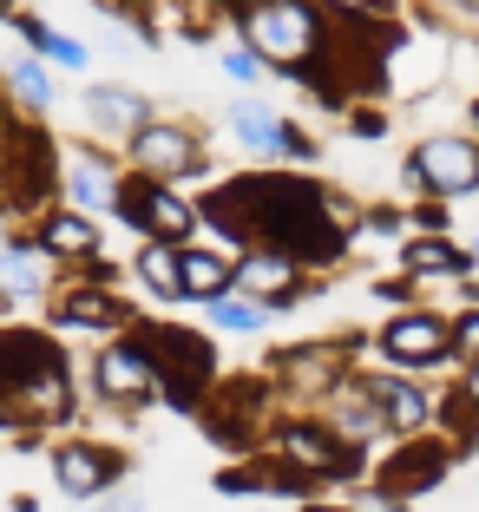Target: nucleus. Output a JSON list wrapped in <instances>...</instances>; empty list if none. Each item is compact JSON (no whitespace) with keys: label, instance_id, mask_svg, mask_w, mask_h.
<instances>
[{"label":"nucleus","instance_id":"1","mask_svg":"<svg viewBox=\"0 0 479 512\" xmlns=\"http://www.w3.org/2000/svg\"><path fill=\"white\" fill-rule=\"evenodd\" d=\"M204 217L230 237H263V250L302 256V263H335L348 204L335 191H315V184L296 178H243L210 197Z\"/></svg>","mask_w":479,"mask_h":512},{"label":"nucleus","instance_id":"2","mask_svg":"<svg viewBox=\"0 0 479 512\" xmlns=\"http://www.w3.org/2000/svg\"><path fill=\"white\" fill-rule=\"evenodd\" d=\"M243 40H250L256 60L289 66V73H315L322 46H329L315 7H302V0H250L243 7Z\"/></svg>","mask_w":479,"mask_h":512},{"label":"nucleus","instance_id":"3","mask_svg":"<svg viewBox=\"0 0 479 512\" xmlns=\"http://www.w3.org/2000/svg\"><path fill=\"white\" fill-rule=\"evenodd\" d=\"M138 342H145L151 368H158V388L171 394L178 407H191L197 394L210 388V342L204 335H184V329H138Z\"/></svg>","mask_w":479,"mask_h":512},{"label":"nucleus","instance_id":"4","mask_svg":"<svg viewBox=\"0 0 479 512\" xmlns=\"http://www.w3.org/2000/svg\"><path fill=\"white\" fill-rule=\"evenodd\" d=\"M112 211H119L125 224H138L151 243H184L191 224H197V211L171 191V184H158V178H125L119 197H112Z\"/></svg>","mask_w":479,"mask_h":512},{"label":"nucleus","instance_id":"5","mask_svg":"<svg viewBox=\"0 0 479 512\" xmlns=\"http://www.w3.org/2000/svg\"><path fill=\"white\" fill-rule=\"evenodd\" d=\"M53 145H46L40 132L33 138H14V145L0 151V211L7 217H27L46 204V191H53Z\"/></svg>","mask_w":479,"mask_h":512},{"label":"nucleus","instance_id":"6","mask_svg":"<svg viewBox=\"0 0 479 512\" xmlns=\"http://www.w3.org/2000/svg\"><path fill=\"white\" fill-rule=\"evenodd\" d=\"M53 480H60V493H73V499H99V493H112V486L125 480V453L99 447V440H66V447L53 453Z\"/></svg>","mask_w":479,"mask_h":512},{"label":"nucleus","instance_id":"7","mask_svg":"<svg viewBox=\"0 0 479 512\" xmlns=\"http://www.w3.org/2000/svg\"><path fill=\"white\" fill-rule=\"evenodd\" d=\"M92 388L105 394V401H151L158 394V368H151V355H145V342L138 335H125V342H112L92 362Z\"/></svg>","mask_w":479,"mask_h":512},{"label":"nucleus","instance_id":"8","mask_svg":"<svg viewBox=\"0 0 479 512\" xmlns=\"http://www.w3.org/2000/svg\"><path fill=\"white\" fill-rule=\"evenodd\" d=\"M125 145H132V165H138V178H184V171H197L204 165V158H197V138L184 132V125H138L132 138H125Z\"/></svg>","mask_w":479,"mask_h":512},{"label":"nucleus","instance_id":"9","mask_svg":"<svg viewBox=\"0 0 479 512\" xmlns=\"http://www.w3.org/2000/svg\"><path fill=\"white\" fill-rule=\"evenodd\" d=\"M414 178L427 184V191L440 197H460L479 184V145L473 138H427V145L414 151Z\"/></svg>","mask_w":479,"mask_h":512},{"label":"nucleus","instance_id":"10","mask_svg":"<svg viewBox=\"0 0 479 512\" xmlns=\"http://www.w3.org/2000/svg\"><path fill=\"white\" fill-rule=\"evenodd\" d=\"M276 453L296 467V480H335V473H348V447L329 427H309V421L276 427Z\"/></svg>","mask_w":479,"mask_h":512},{"label":"nucleus","instance_id":"11","mask_svg":"<svg viewBox=\"0 0 479 512\" xmlns=\"http://www.w3.org/2000/svg\"><path fill=\"white\" fill-rule=\"evenodd\" d=\"M46 368H66V355L33 329H0V407L14 401L27 381H40Z\"/></svg>","mask_w":479,"mask_h":512},{"label":"nucleus","instance_id":"12","mask_svg":"<svg viewBox=\"0 0 479 512\" xmlns=\"http://www.w3.org/2000/svg\"><path fill=\"white\" fill-rule=\"evenodd\" d=\"M381 355L401 368H434L440 355H447V322L440 316H394L388 329H381Z\"/></svg>","mask_w":479,"mask_h":512},{"label":"nucleus","instance_id":"13","mask_svg":"<svg viewBox=\"0 0 479 512\" xmlns=\"http://www.w3.org/2000/svg\"><path fill=\"white\" fill-rule=\"evenodd\" d=\"M230 283H237V296H250V302H289L302 289V270H296V256H283V250H250Z\"/></svg>","mask_w":479,"mask_h":512},{"label":"nucleus","instance_id":"14","mask_svg":"<svg viewBox=\"0 0 479 512\" xmlns=\"http://www.w3.org/2000/svg\"><path fill=\"white\" fill-rule=\"evenodd\" d=\"M329 407H335V427H329V434L342 440V447H368V440L388 427V414H381L375 394H368V381H335V388H329Z\"/></svg>","mask_w":479,"mask_h":512},{"label":"nucleus","instance_id":"15","mask_svg":"<svg viewBox=\"0 0 479 512\" xmlns=\"http://www.w3.org/2000/svg\"><path fill=\"white\" fill-rule=\"evenodd\" d=\"M53 289V256L40 243H14V250H0V302H40Z\"/></svg>","mask_w":479,"mask_h":512},{"label":"nucleus","instance_id":"16","mask_svg":"<svg viewBox=\"0 0 479 512\" xmlns=\"http://www.w3.org/2000/svg\"><path fill=\"white\" fill-rule=\"evenodd\" d=\"M33 243H40L46 256H60V263H92V256H99V224H92L86 211H46Z\"/></svg>","mask_w":479,"mask_h":512},{"label":"nucleus","instance_id":"17","mask_svg":"<svg viewBox=\"0 0 479 512\" xmlns=\"http://www.w3.org/2000/svg\"><path fill=\"white\" fill-rule=\"evenodd\" d=\"M60 184H66V204H73V211H99V204L119 197V184H112L105 158H99V151H79V145L60 158Z\"/></svg>","mask_w":479,"mask_h":512},{"label":"nucleus","instance_id":"18","mask_svg":"<svg viewBox=\"0 0 479 512\" xmlns=\"http://www.w3.org/2000/svg\"><path fill=\"white\" fill-rule=\"evenodd\" d=\"M53 322H60V329H119V322H125V309H119L112 296H105V289L73 283L60 302H53Z\"/></svg>","mask_w":479,"mask_h":512},{"label":"nucleus","instance_id":"19","mask_svg":"<svg viewBox=\"0 0 479 512\" xmlns=\"http://www.w3.org/2000/svg\"><path fill=\"white\" fill-rule=\"evenodd\" d=\"M440 467H447V447H407V453H394V460H388L381 486H388V499L427 493V486L440 480Z\"/></svg>","mask_w":479,"mask_h":512},{"label":"nucleus","instance_id":"20","mask_svg":"<svg viewBox=\"0 0 479 512\" xmlns=\"http://www.w3.org/2000/svg\"><path fill=\"white\" fill-rule=\"evenodd\" d=\"M86 119L99 125V132H125V138H132L138 125H145V99H138V92H125V86H92Z\"/></svg>","mask_w":479,"mask_h":512},{"label":"nucleus","instance_id":"21","mask_svg":"<svg viewBox=\"0 0 479 512\" xmlns=\"http://www.w3.org/2000/svg\"><path fill=\"white\" fill-rule=\"evenodd\" d=\"M178 270H184V296H224L230 276H237V263H230L224 250H178Z\"/></svg>","mask_w":479,"mask_h":512},{"label":"nucleus","instance_id":"22","mask_svg":"<svg viewBox=\"0 0 479 512\" xmlns=\"http://www.w3.org/2000/svg\"><path fill=\"white\" fill-rule=\"evenodd\" d=\"M335 368H342V348H329V342L296 348V355H276V375H283L289 388H322Z\"/></svg>","mask_w":479,"mask_h":512},{"label":"nucleus","instance_id":"23","mask_svg":"<svg viewBox=\"0 0 479 512\" xmlns=\"http://www.w3.org/2000/svg\"><path fill=\"white\" fill-rule=\"evenodd\" d=\"M368 394H375V407L388 414V427H420V421H427V394L407 388V381H394V375H375Z\"/></svg>","mask_w":479,"mask_h":512},{"label":"nucleus","instance_id":"24","mask_svg":"<svg viewBox=\"0 0 479 512\" xmlns=\"http://www.w3.org/2000/svg\"><path fill=\"white\" fill-rule=\"evenodd\" d=\"M230 125H237V138H250L256 151H302V138L289 132L283 119H270L263 106H237V112H230Z\"/></svg>","mask_w":479,"mask_h":512},{"label":"nucleus","instance_id":"25","mask_svg":"<svg viewBox=\"0 0 479 512\" xmlns=\"http://www.w3.org/2000/svg\"><path fill=\"white\" fill-rule=\"evenodd\" d=\"M14 27H20V40H27V46H40V53H46L53 66H86V46H79V40H66V33H53L40 14H27V7H20V14H14Z\"/></svg>","mask_w":479,"mask_h":512},{"label":"nucleus","instance_id":"26","mask_svg":"<svg viewBox=\"0 0 479 512\" xmlns=\"http://www.w3.org/2000/svg\"><path fill=\"white\" fill-rule=\"evenodd\" d=\"M138 276H145L165 302L184 296V270H178V250H171V243H145V250H138Z\"/></svg>","mask_w":479,"mask_h":512},{"label":"nucleus","instance_id":"27","mask_svg":"<svg viewBox=\"0 0 479 512\" xmlns=\"http://www.w3.org/2000/svg\"><path fill=\"white\" fill-rule=\"evenodd\" d=\"M7 92H14L20 112H46V106H53V79H46L40 60H14V66H7Z\"/></svg>","mask_w":479,"mask_h":512},{"label":"nucleus","instance_id":"28","mask_svg":"<svg viewBox=\"0 0 479 512\" xmlns=\"http://www.w3.org/2000/svg\"><path fill=\"white\" fill-rule=\"evenodd\" d=\"M401 263H407L414 276H460V270H466V256L453 250V243H440V237H420L414 250L401 256Z\"/></svg>","mask_w":479,"mask_h":512},{"label":"nucleus","instance_id":"29","mask_svg":"<svg viewBox=\"0 0 479 512\" xmlns=\"http://www.w3.org/2000/svg\"><path fill=\"white\" fill-rule=\"evenodd\" d=\"M217 329H237V335H250V329H263V302H250V296H217Z\"/></svg>","mask_w":479,"mask_h":512},{"label":"nucleus","instance_id":"30","mask_svg":"<svg viewBox=\"0 0 479 512\" xmlns=\"http://www.w3.org/2000/svg\"><path fill=\"white\" fill-rule=\"evenodd\" d=\"M447 348L460 355V362H473V368H479V309H473V316H460V322L447 329Z\"/></svg>","mask_w":479,"mask_h":512},{"label":"nucleus","instance_id":"31","mask_svg":"<svg viewBox=\"0 0 479 512\" xmlns=\"http://www.w3.org/2000/svg\"><path fill=\"white\" fill-rule=\"evenodd\" d=\"M224 73L230 79H256V73H263V60H256L250 46H224Z\"/></svg>","mask_w":479,"mask_h":512},{"label":"nucleus","instance_id":"32","mask_svg":"<svg viewBox=\"0 0 479 512\" xmlns=\"http://www.w3.org/2000/svg\"><path fill=\"white\" fill-rule=\"evenodd\" d=\"M329 7H335V14H375L381 0H329Z\"/></svg>","mask_w":479,"mask_h":512},{"label":"nucleus","instance_id":"33","mask_svg":"<svg viewBox=\"0 0 479 512\" xmlns=\"http://www.w3.org/2000/svg\"><path fill=\"white\" fill-rule=\"evenodd\" d=\"M466 401H479V368H473V375H466Z\"/></svg>","mask_w":479,"mask_h":512},{"label":"nucleus","instance_id":"34","mask_svg":"<svg viewBox=\"0 0 479 512\" xmlns=\"http://www.w3.org/2000/svg\"><path fill=\"white\" fill-rule=\"evenodd\" d=\"M7 434H14V421H7V407H0V440H7Z\"/></svg>","mask_w":479,"mask_h":512},{"label":"nucleus","instance_id":"35","mask_svg":"<svg viewBox=\"0 0 479 512\" xmlns=\"http://www.w3.org/2000/svg\"><path fill=\"white\" fill-rule=\"evenodd\" d=\"M309 512H355V506H309Z\"/></svg>","mask_w":479,"mask_h":512}]
</instances>
